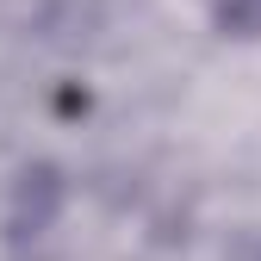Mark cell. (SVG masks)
<instances>
[{
  "label": "cell",
  "mask_w": 261,
  "mask_h": 261,
  "mask_svg": "<svg viewBox=\"0 0 261 261\" xmlns=\"http://www.w3.org/2000/svg\"><path fill=\"white\" fill-rule=\"evenodd\" d=\"M56 212H62V174L50 162L25 168L19 187H13V237H44L56 224Z\"/></svg>",
  "instance_id": "1"
},
{
  "label": "cell",
  "mask_w": 261,
  "mask_h": 261,
  "mask_svg": "<svg viewBox=\"0 0 261 261\" xmlns=\"http://www.w3.org/2000/svg\"><path fill=\"white\" fill-rule=\"evenodd\" d=\"M218 31L224 38H261V0H218Z\"/></svg>",
  "instance_id": "2"
}]
</instances>
